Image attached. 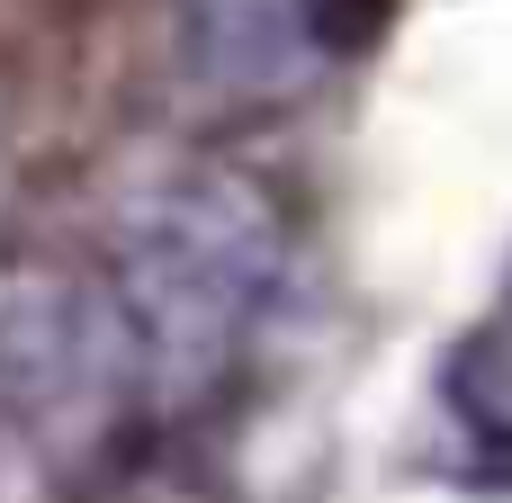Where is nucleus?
Here are the masks:
<instances>
[{
  "label": "nucleus",
  "mask_w": 512,
  "mask_h": 503,
  "mask_svg": "<svg viewBox=\"0 0 512 503\" xmlns=\"http://www.w3.org/2000/svg\"><path fill=\"white\" fill-rule=\"evenodd\" d=\"M108 288L126 306L144 387L162 405H198L270 333L288 297V225L270 189L225 162L162 171L117 207Z\"/></svg>",
  "instance_id": "1"
},
{
  "label": "nucleus",
  "mask_w": 512,
  "mask_h": 503,
  "mask_svg": "<svg viewBox=\"0 0 512 503\" xmlns=\"http://www.w3.org/2000/svg\"><path fill=\"white\" fill-rule=\"evenodd\" d=\"M144 387L126 306L45 252H0V423L27 441H72Z\"/></svg>",
  "instance_id": "2"
},
{
  "label": "nucleus",
  "mask_w": 512,
  "mask_h": 503,
  "mask_svg": "<svg viewBox=\"0 0 512 503\" xmlns=\"http://www.w3.org/2000/svg\"><path fill=\"white\" fill-rule=\"evenodd\" d=\"M441 423L459 441V477L468 486H504L512 495V342H468L441 369Z\"/></svg>",
  "instance_id": "3"
}]
</instances>
